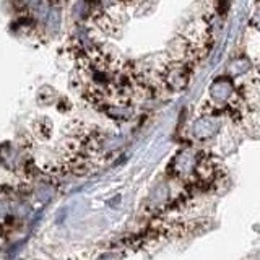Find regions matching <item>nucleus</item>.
<instances>
[{
	"mask_svg": "<svg viewBox=\"0 0 260 260\" xmlns=\"http://www.w3.org/2000/svg\"><path fill=\"white\" fill-rule=\"evenodd\" d=\"M234 85L231 78L219 77L210 86V98L218 104H228L234 100Z\"/></svg>",
	"mask_w": 260,
	"mask_h": 260,
	"instance_id": "1",
	"label": "nucleus"
},
{
	"mask_svg": "<svg viewBox=\"0 0 260 260\" xmlns=\"http://www.w3.org/2000/svg\"><path fill=\"white\" fill-rule=\"evenodd\" d=\"M219 125H221V122H219L218 117H215V116H205V117H200L197 122H195L192 132H193V135L197 137V138L203 140V138L213 137L218 132Z\"/></svg>",
	"mask_w": 260,
	"mask_h": 260,
	"instance_id": "2",
	"label": "nucleus"
},
{
	"mask_svg": "<svg viewBox=\"0 0 260 260\" xmlns=\"http://www.w3.org/2000/svg\"><path fill=\"white\" fill-rule=\"evenodd\" d=\"M197 156L192 150H184L182 153L177 154V158L174 161V168L179 174L187 176V174H192L195 173V166H197Z\"/></svg>",
	"mask_w": 260,
	"mask_h": 260,
	"instance_id": "3",
	"label": "nucleus"
},
{
	"mask_svg": "<svg viewBox=\"0 0 260 260\" xmlns=\"http://www.w3.org/2000/svg\"><path fill=\"white\" fill-rule=\"evenodd\" d=\"M54 195H55V189L51 184H47V182H43V184L36 185V189H35V199L38 202H41V203L51 202L54 199Z\"/></svg>",
	"mask_w": 260,
	"mask_h": 260,
	"instance_id": "4",
	"label": "nucleus"
},
{
	"mask_svg": "<svg viewBox=\"0 0 260 260\" xmlns=\"http://www.w3.org/2000/svg\"><path fill=\"white\" fill-rule=\"evenodd\" d=\"M250 67V62L246 59V57H238L230 63V73H234V75H241V73H246Z\"/></svg>",
	"mask_w": 260,
	"mask_h": 260,
	"instance_id": "5",
	"label": "nucleus"
},
{
	"mask_svg": "<svg viewBox=\"0 0 260 260\" xmlns=\"http://www.w3.org/2000/svg\"><path fill=\"white\" fill-rule=\"evenodd\" d=\"M8 213H10V203L0 200V221H4L8 216Z\"/></svg>",
	"mask_w": 260,
	"mask_h": 260,
	"instance_id": "6",
	"label": "nucleus"
},
{
	"mask_svg": "<svg viewBox=\"0 0 260 260\" xmlns=\"http://www.w3.org/2000/svg\"><path fill=\"white\" fill-rule=\"evenodd\" d=\"M15 213L18 215V216H26V215L29 213V207H28L24 202H21V203H18V205H16Z\"/></svg>",
	"mask_w": 260,
	"mask_h": 260,
	"instance_id": "7",
	"label": "nucleus"
},
{
	"mask_svg": "<svg viewBox=\"0 0 260 260\" xmlns=\"http://www.w3.org/2000/svg\"><path fill=\"white\" fill-rule=\"evenodd\" d=\"M252 21H254V24H255V28L260 31V7L255 10V13H254V16H252Z\"/></svg>",
	"mask_w": 260,
	"mask_h": 260,
	"instance_id": "8",
	"label": "nucleus"
},
{
	"mask_svg": "<svg viewBox=\"0 0 260 260\" xmlns=\"http://www.w3.org/2000/svg\"><path fill=\"white\" fill-rule=\"evenodd\" d=\"M98 260H119V257H117V254H104Z\"/></svg>",
	"mask_w": 260,
	"mask_h": 260,
	"instance_id": "9",
	"label": "nucleus"
}]
</instances>
